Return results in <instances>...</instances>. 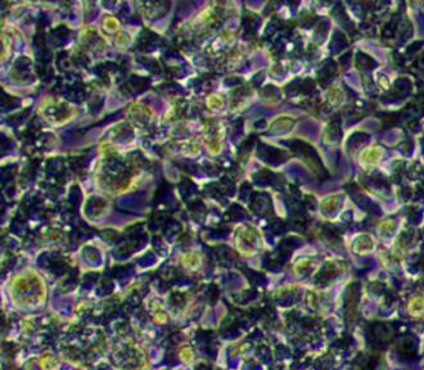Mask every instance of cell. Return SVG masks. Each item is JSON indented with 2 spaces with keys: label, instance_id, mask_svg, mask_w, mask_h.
Instances as JSON below:
<instances>
[{
  "label": "cell",
  "instance_id": "cell-1",
  "mask_svg": "<svg viewBox=\"0 0 424 370\" xmlns=\"http://www.w3.org/2000/svg\"><path fill=\"white\" fill-rule=\"evenodd\" d=\"M382 157V150L378 148V147H373V148H369L365 153H362L361 161L368 163V165H373V163H377Z\"/></svg>",
  "mask_w": 424,
  "mask_h": 370
}]
</instances>
